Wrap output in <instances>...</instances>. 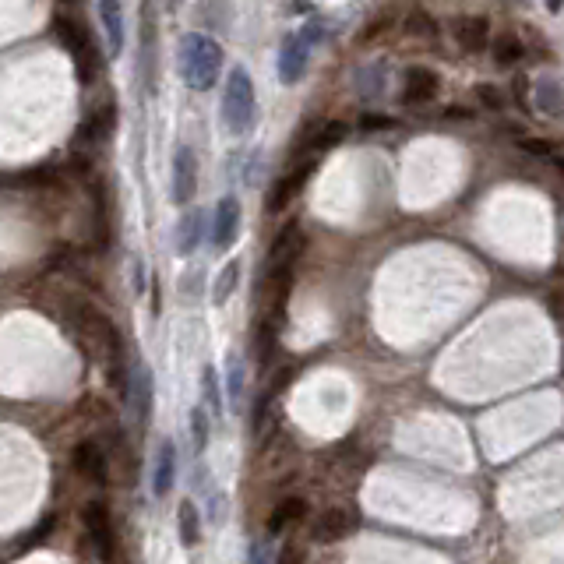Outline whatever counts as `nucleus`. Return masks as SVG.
I'll return each instance as SVG.
<instances>
[{"mask_svg": "<svg viewBox=\"0 0 564 564\" xmlns=\"http://www.w3.org/2000/svg\"><path fill=\"white\" fill-rule=\"evenodd\" d=\"M177 64H180V78H184L187 89L208 92L219 82V75H223V46L212 36H205V32H187V36L180 39Z\"/></svg>", "mask_w": 564, "mask_h": 564, "instance_id": "1", "label": "nucleus"}, {"mask_svg": "<svg viewBox=\"0 0 564 564\" xmlns=\"http://www.w3.org/2000/svg\"><path fill=\"white\" fill-rule=\"evenodd\" d=\"M53 36L67 46V53H71V60H75L78 82H85V85L96 82L103 60H99V50H96V39H92V32L85 29L82 22H75V18L57 15V18H53Z\"/></svg>", "mask_w": 564, "mask_h": 564, "instance_id": "2", "label": "nucleus"}, {"mask_svg": "<svg viewBox=\"0 0 564 564\" xmlns=\"http://www.w3.org/2000/svg\"><path fill=\"white\" fill-rule=\"evenodd\" d=\"M223 120L233 134H247L258 120V99H254V82L247 67H233L223 92Z\"/></svg>", "mask_w": 564, "mask_h": 564, "instance_id": "3", "label": "nucleus"}, {"mask_svg": "<svg viewBox=\"0 0 564 564\" xmlns=\"http://www.w3.org/2000/svg\"><path fill=\"white\" fill-rule=\"evenodd\" d=\"M314 170H318V152H311L307 159H300V166H293L286 177L275 180L272 194H268V212L275 216V212H282V208H290V201L304 191V184L311 180Z\"/></svg>", "mask_w": 564, "mask_h": 564, "instance_id": "4", "label": "nucleus"}, {"mask_svg": "<svg viewBox=\"0 0 564 564\" xmlns=\"http://www.w3.org/2000/svg\"><path fill=\"white\" fill-rule=\"evenodd\" d=\"M357 526H360L357 508H325V512L314 519L311 540H318V543H339V540H346L349 533H357Z\"/></svg>", "mask_w": 564, "mask_h": 564, "instance_id": "5", "label": "nucleus"}, {"mask_svg": "<svg viewBox=\"0 0 564 564\" xmlns=\"http://www.w3.org/2000/svg\"><path fill=\"white\" fill-rule=\"evenodd\" d=\"M307 60H311V39L304 32H293V36L282 39L279 50V78L286 85H297L307 71Z\"/></svg>", "mask_w": 564, "mask_h": 564, "instance_id": "6", "label": "nucleus"}, {"mask_svg": "<svg viewBox=\"0 0 564 564\" xmlns=\"http://www.w3.org/2000/svg\"><path fill=\"white\" fill-rule=\"evenodd\" d=\"M85 533H89L92 550L99 554V561H110L113 557V522H110V508L103 501H92L85 505Z\"/></svg>", "mask_w": 564, "mask_h": 564, "instance_id": "7", "label": "nucleus"}, {"mask_svg": "<svg viewBox=\"0 0 564 564\" xmlns=\"http://www.w3.org/2000/svg\"><path fill=\"white\" fill-rule=\"evenodd\" d=\"M71 462H75V473L89 483H106L110 476V455L103 452L99 441H78Z\"/></svg>", "mask_w": 564, "mask_h": 564, "instance_id": "8", "label": "nucleus"}, {"mask_svg": "<svg viewBox=\"0 0 564 564\" xmlns=\"http://www.w3.org/2000/svg\"><path fill=\"white\" fill-rule=\"evenodd\" d=\"M198 191V159L187 145H180L173 152V201L177 205H187Z\"/></svg>", "mask_w": 564, "mask_h": 564, "instance_id": "9", "label": "nucleus"}, {"mask_svg": "<svg viewBox=\"0 0 564 564\" xmlns=\"http://www.w3.org/2000/svg\"><path fill=\"white\" fill-rule=\"evenodd\" d=\"M434 96H438V75L431 67H409L406 78H402V103L420 106L431 103Z\"/></svg>", "mask_w": 564, "mask_h": 564, "instance_id": "10", "label": "nucleus"}, {"mask_svg": "<svg viewBox=\"0 0 564 564\" xmlns=\"http://www.w3.org/2000/svg\"><path fill=\"white\" fill-rule=\"evenodd\" d=\"M127 402L134 406L138 423H145L152 416V371L149 364H131V385H127Z\"/></svg>", "mask_w": 564, "mask_h": 564, "instance_id": "11", "label": "nucleus"}, {"mask_svg": "<svg viewBox=\"0 0 564 564\" xmlns=\"http://www.w3.org/2000/svg\"><path fill=\"white\" fill-rule=\"evenodd\" d=\"M113 127H117V103H99L96 110L82 120L78 138H82L85 145H103V141L113 134Z\"/></svg>", "mask_w": 564, "mask_h": 564, "instance_id": "12", "label": "nucleus"}, {"mask_svg": "<svg viewBox=\"0 0 564 564\" xmlns=\"http://www.w3.org/2000/svg\"><path fill=\"white\" fill-rule=\"evenodd\" d=\"M237 233H240V201L233 198V194H226V198L216 205V230H212V244H216L219 251H226V247L237 240Z\"/></svg>", "mask_w": 564, "mask_h": 564, "instance_id": "13", "label": "nucleus"}, {"mask_svg": "<svg viewBox=\"0 0 564 564\" xmlns=\"http://www.w3.org/2000/svg\"><path fill=\"white\" fill-rule=\"evenodd\" d=\"M173 480H177V448H173V441H163V445H159V455H156V476H152L156 498H166V494H170Z\"/></svg>", "mask_w": 564, "mask_h": 564, "instance_id": "14", "label": "nucleus"}, {"mask_svg": "<svg viewBox=\"0 0 564 564\" xmlns=\"http://www.w3.org/2000/svg\"><path fill=\"white\" fill-rule=\"evenodd\" d=\"M99 18H103L106 39H110V53L117 57L124 50V8H120V0H99Z\"/></svg>", "mask_w": 564, "mask_h": 564, "instance_id": "15", "label": "nucleus"}, {"mask_svg": "<svg viewBox=\"0 0 564 564\" xmlns=\"http://www.w3.org/2000/svg\"><path fill=\"white\" fill-rule=\"evenodd\" d=\"M452 36L462 50H480L490 36V25H487V18H459V22L452 25Z\"/></svg>", "mask_w": 564, "mask_h": 564, "instance_id": "16", "label": "nucleus"}, {"mask_svg": "<svg viewBox=\"0 0 564 564\" xmlns=\"http://www.w3.org/2000/svg\"><path fill=\"white\" fill-rule=\"evenodd\" d=\"M536 106H540L547 117L564 120V85L557 78H540L536 82Z\"/></svg>", "mask_w": 564, "mask_h": 564, "instance_id": "17", "label": "nucleus"}, {"mask_svg": "<svg viewBox=\"0 0 564 564\" xmlns=\"http://www.w3.org/2000/svg\"><path fill=\"white\" fill-rule=\"evenodd\" d=\"M201 237H205V216L201 212H187L177 226V254H194Z\"/></svg>", "mask_w": 564, "mask_h": 564, "instance_id": "18", "label": "nucleus"}, {"mask_svg": "<svg viewBox=\"0 0 564 564\" xmlns=\"http://www.w3.org/2000/svg\"><path fill=\"white\" fill-rule=\"evenodd\" d=\"M177 529H180V543H184V547H198V540H201V519H198V508H194V501H180V508H177Z\"/></svg>", "mask_w": 564, "mask_h": 564, "instance_id": "19", "label": "nucleus"}, {"mask_svg": "<svg viewBox=\"0 0 564 564\" xmlns=\"http://www.w3.org/2000/svg\"><path fill=\"white\" fill-rule=\"evenodd\" d=\"M304 512H307L304 498H286V501H279V505H275V512H272V519H268V533H282L286 526H293V522L304 519Z\"/></svg>", "mask_w": 564, "mask_h": 564, "instance_id": "20", "label": "nucleus"}, {"mask_svg": "<svg viewBox=\"0 0 564 564\" xmlns=\"http://www.w3.org/2000/svg\"><path fill=\"white\" fill-rule=\"evenodd\" d=\"M141 39H145V78H149V85H156V67H152V60H156V18L149 8L141 15Z\"/></svg>", "mask_w": 564, "mask_h": 564, "instance_id": "21", "label": "nucleus"}, {"mask_svg": "<svg viewBox=\"0 0 564 564\" xmlns=\"http://www.w3.org/2000/svg\"><path fill=\"white\" fill-rule=\"evenodd\" d=\"M237 282H240V261H230V265L219 272L216 290H212V300H216V304H226V300H230V293L237 290Z\"/></svg>", "mask_w": 564, "mask_h": 564, "instance_id": "22", "label": "nucleus"}, {"mask_svg": "<svg viewBox=\"0 0 564 564\" xmlns=\"http://www.w3.org/2000/svg\"><path fill=\"white\" fill-rule=\"evenodd\" d=\"M201 392H205V402L212 413H223V399H219V378H216V367H205L201 374Z\"/></svg>", "mask_w": 564, "mask_h": 564, "instance_id": "23", "label": "nucleus"}, {"mask_svg": "<svg viewBox=\"0 0 564 564\" xmlns=\"http://www.w3.org/2000/svg\"><path fill=\"white\" fill-rule=\"evenodd\" d=\"M191 438H194V452H205L208 448V413L201 406L191 409Z\"/></svg>", "mask_w": 564, "mask_h": 564, "instance_id": "24", "label": "nucleus"}, {"mask_svg": "<svg viewBox=\"0 0 564 564\" xmlns=\"http://www.w3.org/2000/svg\"><path fill=\"white\" fill-rule=\"evenodd\" d=\"M346 124H339V120H335V124H328L325 131H321V138H314V152H325V149H332V145H339L342 138H346Z\"/></svg>", "mask_w": 564, "mask_h": 564, "instance_id": "25", "label": "nucleus"}, {"mask_svg": "<svg viewBox=\"0 0 564 564\" xmlns=\"http://www.w3.org/2000/svg\"><path fill=\"white\" fill-rule=\"evenodd\" d=\"M240 395H244V367L237 357H230V399L240 402Z\"/></svg>", "mask_w": 564, "mask_h": 564, "instance_id": "26", "label": "nucleus"}, {"mask_svg": "<svg viewBox=\"0 0 564 564\" xmlns=\"http://www.w3.org/2000/svg\"><path fill=\"white\" fill-rule=\"evenodd\" d=\"M53 526H57V512H50V515H46V519L39 522V526L32 529L29 536H25V543H39V540H43V536H50V529H53Z\"/></svg>", "mask_w": 564, "mask_h": 564, "instance_id": "27", "label": "nucleus"}, {"mask_svg": "<svg viewBox=\"0 0 564 564\" xmlns=\"http://www.w3.org/2000/svg\"><path fill=\"white\" fill-rule=\"evenodd\" d=\"M519 57H522V43H519V39H515V43H512V39H501V53H498L501 64H512V60H519Z\"/></svg>", "mask_w": 564, "mask_h": 564, "instance_id": "28", "label": "nucleus"}, {"mask_svg": "<svg viewBox=\"0 0 564 564\" xmlns=\"http://www.w3.org/2000/svg\"><path fill=\"white\" fill-rule=\"evenodd\" d=\"M275 564H304V547H297V543H290V547L282 550L279 561Z\"/></svg>", "mask_w": 564, "mask_h": 564, "instance_id": "29", "label": "nucleus"}, {"mask_svg": "<svg viewBox=\"0 0 564 564\" xmlns=\"http://www.w3.org/2000/svg\"><path fill=\"white\" fill-rule=\"evenodd\" d=\"M476 96H480V99H487V103L494 106V110H498V106H501L498 92H494V89H487V85H480V89H476Z\"/></svg>", "mask_w": 564, "mask_h": 564, "instance_id": "30", "label": "nucleus"}, {"mask_svg": "<svg viewBox=\"0 0 564 564\" xmlns=\"http://www.w3.org/2000/svg\"><path fill=\"white\" fill-rule=\"evenodd\" d=\"M268 561V550H265V543H254V547H251V564H265Z\"/></svg>", "mask_w": 564, "mask_h": 564, "instance_id": "31", "label": "nucleus"}, {"mask_svg": "<svg viewBox=\"0 0 564 564\" xmlns=\"http://www.w3.org/2000/svg\"><path fill=\"white\" fill-rule=\"evenodd\" d=\"M364 127H392L388 117H364Z\"/></svg>", "mask_w": 564, "mask_h": 564, "instance_id": "32", "label": "nucleus"}, {"mask_svg": "<svg viewBox=\"0 0 564 564\" xmlns=\"http://www.w3.org/2000/svg\"><path fill=\"white\" fill-rule=\"evenodd\" d=\"M561 4H564V0H547V8H550V11H561Z\"/></svg>", "mask_w": 564, "mask_h": 564, "instance_id": "33", "label": "nucleus"}, {"mask_svg": "<svg viewBox=\"0 0 564 564\" xmlns=\"http://www.w3.org/2000/svg\"><path fill=\"white\" fill-rule=\"evenodd\" d=\"M64 4H71V0H64Z\"/></svg>", "mask_w": 564, "mask_h": 564, "instance_id": "34", "label": "nucleus"}]
</instances>
